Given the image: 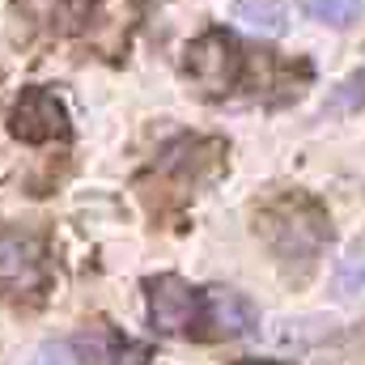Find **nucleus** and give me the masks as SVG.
<instances>
[{
	"instance_id": "obj_1",
	"label": "nucleus",
	"mask_w": 365,
	"mask_h": 365,
	"mask_svg": "<svg viewBox=\"0 0 365 365\" xmlns=\"http://www.w3.org/2000/svg\"><path fill=\"white\" fill-rule=\"evenodd\" d=\"M195 327H204V336L212 340H234V336H251L259 327V310L234 293V289H208L200 293V319Z\"/></svg>"
},
{
	"instance_id": "obj_2",
	"label": "nucleus",
	"mask_w": 365,
	"mask_h": 365,
	"mask_svg": "<svg viewBox=\"0 0 365 365\" xmlns=\"http://www.w3.org/2000/svg\"><path fill=\"white\" fill-rule=\"evenodd\" d=\"M149 319L158 331L166 336H179V331H191L195 319H200V293L179 280V276H158L149 280Z\"/></svg>"
},
{
	"instance_id": "obj_3",
	"label": "nucleus",
	"mask_w": 365,
	"mask_h": 365,
	"mask_svg": "<svg viewBox=\"0 0 365 365\" xmlns=\"http://www.w3.org/2000/svg\"><path fill=\"white\" fill-rule=\"evenodd\" d=\"M187 73L208 93H225L238 77V47L225 34H204L187 47Z\"/></svg>"
},
{
	"instance_id": "obj_4",
	"label": "nucleus",
	"mask_w": 365,
	"mask_h": 365,
	"mask_svg": "<svg viewBox=\"0 0 365 365\" xmlns=\"http://www.w3.org/2000/svg\"><path fill=\"white\" fill-rule=\"evenodd\" d=\"M284 221L268 225V238L280 255H314L319 242L327 238V217L314 204H284Z\"/></svg>"
},
{
	"instance_id": "obj_5",
	"label": "nucleus",
	"mask_w": 365,
	"mask_h": 365,
	"mask_svg": "<svg viewBox=\"0 0 365 365\" xmlns=\"http://www.w3.org/2000/svg\"><path fill=\"white\" fill-rule=\"evenodd\" d=\"M13 136L34 140V145L51 140V136H68V115H64V106L51 93L34 90V93H26L17 102V110H13Z\"/></svg>"
},
{
	"instance_id": "obj_6",
	"label": "nucleus",
	"mask_w": 365,
	"mask_h": 365,
	"mask_svg": "<svg viewBox=\"0 0 365 365\" xmlns=\"http://www.w3.org/2000/svg\"><path fill=\"white\" fill-rule=\"evenodd\" d=\"M77 361L81 365H145L149 361V344L140 340H123L110 327H90L77 336Z\"/></svg>"
},
{
	"instance_id": "obj_7",
	"label": "nucleus",
	"mask_w": 365,
	"mask_h": 365,
	"mask_svg": "<svg viewBox=\"0 0 365 365\" xmlns=\"http://www.w3.org/2000/svg\"><path fill=\"white\" fill-rule=\"evenodd\" d=\"M38 280V247L17 234H0V284H34Z\"/></svg>"
},
{
	"instance_id": "obj_8",
	"label": "nucleus",
	"mask_w": 365,
	"mask_h": 365,
	"mask_svg": "<svg viewBox=\"0 0 365 365\" xmlns=\"http://www.w3.org/2000/svg\"><path fill=\"white\" fill-rule=\"evenodd\" d=\"M234 21L251 34L276 38L289 26V9H284V0H234Z\"/></svg>"
},
{
	"instance_id": "obj_9",
	"label": "nucleus",
	"mask_w": 365,
	"mask_h": 365,
	"mask_svg": "<svg viewBox=\"0 0 365 365\" xmlns=\"http://www.w3.org/2000/svg\"><path fill=\"white\" fill-rule=\"evenodd\" d=\"M306 13L331 30H344L361 17V0H306Z\"/></svg>"
},
{
	"instance_id": "obj_10",
	"label": "nucleus",
	"mask_w": 365,
	"mask_h": 365,
	"mask_svg": "<svg viewBox=\"0 0 365 365\" xmlns=\"http://www.w3.org/2000/svg\"><path fill=\"white\" fill-rule=\"evenodd\" d=\"M365 106V73H353L349 81H340L336 93L327 98V110L340 115V110H361Z\"/></svg>"
},
{
	"instance_id": "obj_11",
	"label": "nucleus",
	"mask_w": 365,
	"mask_h": 365,
	"mask_svg": "<svg viewBox=\"0 0 365 365\" xmlns=\"http://www.w3.org/2000/svg\"><path fill=\"white\" fill-rule=\"evenodd\" d=\"M361 284H365V242H357L340 259V293H357Z\"/></svg>"
},
{
	"instance_id": "obj_12",
	"label": "nucleus",
	"mask_w": 365,
	"mask_h": 365,
	"mask_svg": "<svg viewBox=\"0 0 365 365\" xmlns=\"http://www.w3.org/2000/svg\"><path fill=\"white\" fill-rule=\"evenodd\" d=\"M26 365H81V361H77V349H73V344H60V340H56V344L34 349V357Z\"/></svg>"
}]
</instances>
